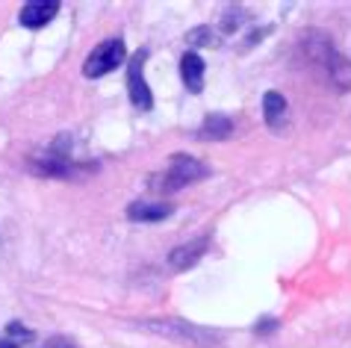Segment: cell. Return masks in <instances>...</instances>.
<instances>
[{
	"mask_svg": "<svg viewBox=\"0 0 351 348\" xmlns=\"http://www.w3.org/2000/svg\"><path fill=\"white\" fill-rule=\"evenodd\" d=\"M204 177H210V169L201 160L189 157V153H174L169 166L148 177V186L151 192H160V195H171V192L192 186V183H198Z\"/></svg>",
	"mask_w": 351,
	"mask_h": 348,
	"instance_id": "6da1fadb",
	"label": "cell"
},
{
	"mask_svg": "<svg viewBox=\"0 0 351 348\" xmlns=\"http://www.w3.org/2000/svg\"><path fill=\"white\" fill-rule=\"evenodd\" d=\"M30 166H33L36 174H45V177H65V180L95 171L92 162H77L71 157V145H65L62 139H56L53 145H47V151L38 153V157H33Z\"/></svg>",
	"mask_w": 351,
	"mask_h": 348,
	"instance_id": "7a4b0ae2",
	"label": "cell"
},
{
	"mask_svg": "<svg viewBox=\"0 0 351 348\" xmlns=\"http://www.w3.org/2000/svg\"><path fill=\"white\" fill-rule=\"evenodd\" d=\"M124 60H128V51H124L121 38H106V42H101L89 53V60L83 62V74L89 77V80H95V77H104L112 69H119Z\"/></svg>",
	"mask_w": 351,
	"mask_h": 348,
	"instance_id": "3957f363",
	"label": "cell"
},
{
	"mask_svg": "<svg viewBox=\"0 0 351 348\" xmlns=\"http://www.w3.org/2000/svg\"><path fill=\"white\" fill-rule=\"evenodd\" d=\"M145 60H148V51H136L128 62V95L133 106H139V110H151L154 106V95L148 89V80H145Z\"/></svg>",
	"mask_w": 351,
	"mask_h": 348,
	"instance_id": "277c9868",
	"label": "cell"
},
{
	"mask_svg": "<svg viewBox=\"0 0 351 348\" xmlns=\"http://www.w3.org/2000/svg\"><path fill=\"white\" fill-rule=\"evenodd\" d=\"M60 12V3L56 0H33V3H27L21 9V24L24 27H30V30H38V27H45L51 18Z\"/></svg>",
	"mask_w": 351,
	"mask_h": 348,
	"instance_id": "5b68a950",
	"label": "cell"
},
{
	"mask_svg": "<svg viewBox=\"0 0 351 348\" xmlns=\"http://www.w3.org/2000/svg\"><path fill=\"white\" fill-rule=\"evenodd\" d=\"M207 245H210V239H207V236H201V239H195V243H189V245L174 248V251H171V257H169L171 269H174V272H183V269L195 266L204 254H207Z\"/></svg>",
	"mask_w": 351,
	"mask_h": 348,
	"instance_id": "8992f818",
	"label": "cell"
},
{
	"mask_svg": "<svg viewBox=\"0 0 351 348\" xmlns=\"http://www.w3.org/2000/svg\"><path fill=\"white\" fill-rule=\"evenodd\" d=\"M174 212L171 204H165V201H133L128 207V219L130 221H162L169 219Z\"/></svg>",
	"mask_w": 351,
	"mask_h": 348,
	"instance_id": "52a82bcc",
	"label": "cell"
},
{
	"mask_svg": "<svg viewBox=\"0 0 351 348\" xmlns=\"http://www.w3.org/2000/svg\"><path fill=\"white\" fill-rule=\"evenodd\" d=\"M263 115H266V124L271 130H284V124L289 119V106H287L284 95L266 92V98H263Z\"/></svg>",
	"mask_w": 351,
	"mask_h": 348,
	"instance_id": "ba28073f",
	"label": "cell"
},
{
	"mask_svg": "<svg viewBox=\"0 0 351 348\" xmlns=\"http://www.w3.org/2000/svg\"><path fill=\"white\" fill-rule=\"evenodd\" d=\"M204 71H207V65H204V60L195 51L183 53L180 60V74H183V83H186V89L198 95L204 89Z\"/></svg>",
	"mask_w": 351,
	"mask_h": 348,
	"instance_id": "9c48e42d",
	"label": "cell"
},
{
	"mask_svg": "<svg viewBox=\"0 0 351 348\" xmlns=\"http://www.w3.org/2000/svg\"><path fill=\"white\" fill-rule=\"evenodd\" d=\"M230 130H233V121L228 119V115H210V119L204 121L198 136L201 139H228Z\"/></svg>",
	"mask_w": 351,
	"mask_h": 348,
	"instance_id": "30bf717a",
	"label": "cell"
},
{
	"mask_svg": "<svg viewBox=\"0 0 351 348\" xmlns=\"http://www.w3.org/2000/svg\"><path fill=\"white\" fill-rule=\"evenodd\" d=\"M6 340H12V343H18V345H21V343H30V340H33V331H30V327H24V325H18V322H12V325L6 327Z\"/></svg>",
	"mask_w": 351,
	"mask_h": 348,
	"instance_id": "8fae6325",
	"label": "cell"
},
{
	"mask_svg": "<svg viewBox=\"0 0 351 348\" xmlns=\"http://www.w3.org/2000/svg\"><path fill=\"white\" fill-rule=\"evenodd\" d=\"M271 327H278V322H275V319H266V322L257 325V331H271Z\"/></svg>",
	"mask_w": 351,
	"mask_h": 348,
	"instance_id": "7c38bea8",
	"label": "cell"
}]
</instances>
